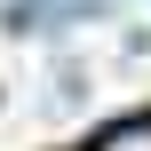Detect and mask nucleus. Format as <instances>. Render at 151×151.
<instances>
[{"mask_svg": "<svg viewBox=\"0 0 151 151\" xmlns=\"http://www.w3.org/2000/svg\"><path fill=\"white\" fill-rule=\"evenodd\" d=\"M88 151H151V119H119V127H104Z\"/></svg>", "mask_w": 151, "mask_h": 151, "instance_id": "nucleus-1", "label": "nucleus"}]
</instances>
